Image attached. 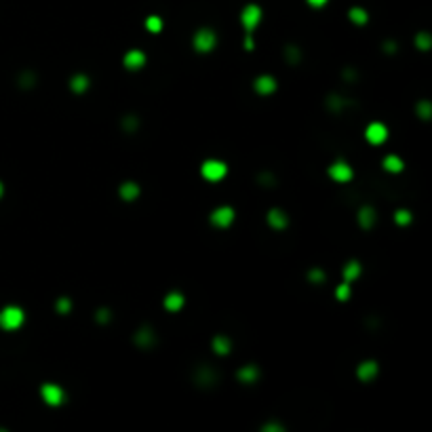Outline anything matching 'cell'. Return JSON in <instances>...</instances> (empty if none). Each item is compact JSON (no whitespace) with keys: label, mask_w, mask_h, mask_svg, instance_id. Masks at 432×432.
Listing matches in <instances>:
<instances>
[{"label":"cell","mask_w":432,"mask_h":432,"mask_svg":"<svg viewBox=\"0 0 432 432\" xmlns=\"http://www.w3.org/2000/svg\"><path fill=\"white\" fill-rule=\"evenodd\" d=\"M266 221H268V226L272 228V230H285L287 226H289V217H287V213L283 211V209H278V207H272L270 211H268V215H266Z\"/></svg>","instance_id":"cell-10"},{"label":"cell","mask_w":432,"mask_h":432,"mask_svg":"<svg viewBox=\"0 0 432 432\" xmlns=\"http://www.w3.org/2000/svg\"><path fill=\"white\" fill-rule=\"evenodd\" d=\"M411 213L407 211V209H396L394 211V221L398 226H407V224H411Z\"/></svg>","instance_id":"cell-25"},{"label":"cell","mask_w":432,"mask_h":432,"mask_svg":"<svg viewBox=\"0 0 432 432\" xmlns=\"http://www.w3.org/2000/svg\"><path fill=\"white\" fill-rule=\"evenodd\" d=\"M348 19H350L354 25H365L369 21V13L363 7H352L348 11Z\"/></svg>","instance_id":"cell-20"},{"label":"cell","mask_w":432,"mask_h":432,"mask_svg":"<svg viewBox=\"0 0 432 432\" xmlns=\"http://www.w3.org/2000/svg\"><path fill=\"white\" fill-rule=\"evenodd\" d=\"M137 124H139V120L133 114L124 116V120H122V127H124V131H127V133H135L137 131Z\"/></svg>","instance_id":"cell-28"},{"label":"cell","mask_w":432,"mask_h":432,"mask_svg":"<svg viewBox=\"0 0 432 432\" xmlns=\"http://www.w3.org/2000/svg\"><path fill=\"white\" fill-rule=\"evenodd\" d=\"M350 295H352L350 283H344V281H342V285H338V289H336V297H338L340 302H348V300H350Z\"/></svg>","instance_id":"cell-23"},{"label":"cell","mask_w":432,"mask_h":432,"mask_svg":"<svg viewBox=\"0 0 432 432\" xmlns=\"http://www.w3.org/2000/svg\"><path fill=\"white\" fill-rule=\"evenodd\" d=\"M184 304H186V297H184L182 291H169V293L162 297L164 310H169V312H179L184 308Z\"/></svg>","instance_id":"cell-11"},{"label":"cell","mask_w":432,"mask_h":432,"mask_svg":"<svg viewBox=\"0 0 432 432\" xmlns=\"http://www.w3.org/2000/svg\"><path fill=\"white\" fill-rule=\"evenodd\" d=\"M95 320L97 323H110V320H112V310H108V308H99L95 312Z\"/></svg>","instance_id":"cell-29"},{"label":"cell","mask_w":432,"mask_h":432,"mask_svg":"<svg viewBox=\"0 0 432 432\" xmlns=\"http://www.w3.org/2000/svg\"><path fill=\"white\" fill-rule=\"evenodd\" d=\"M43 398L47 403H51V405H59V403L63 401V390L59 386H55V384H45L43 386Z\"/></svg>","instance_id":"cell-15"},{"label":"cell","mask_w":432,"mask_h":432,"mask_svg":"<svg viewBox=\"0 0 432 432\" xmlns=\"http://www.w3.org/2000/svg\"><path fill=\"white\" fill-rule=\"evenodd\" d=\"M386 51H388V53H392V51H396V49H394V45H392V43H388V45H386Z\"/></svg>","instance_id":"cell-36"},{"label":"cell","mask_w":432,"mask_h":432,"mask_svg":"<svg viewBox=\"0 0 432 432\" xmlns=\"http://www.w3.org/2000/svg\"><path fill=\"white\" fill-rule=\"evenodd\" d=\"M148 57H146V53L144 51H139V49H131L124 53V57H122V65L127 68V70H142L146 65Z\"/></svg>","instance_id":"cell-9"},{"label":"cell","mask_w":432,"mask_h":432,"mask_svg":"<svg viewBox=\"0 0 432 432\" xmlns=\"http://www.w3.org/2000/svg\"><path fill=\"white\" fill-rule=\"evenodd\" d=\"M382 167H384V169H386L388 173H398V171H403V167H405V162H403V158H401V156H396V154H388V156H384Z\"/></svg>","instance_id":"cell-19"},{"label":"cell","mask_w":432,"mask_h":432,"mask_svg":"<svg viewBox=\"0 0 432 432\" xmlns=\"http://www.w3.org/2000/svg\"><path fill=\"white\" fill-rule=\"evenodd\" d=\"M211 348L217 352V354H228L232 350V340L224 333H217V336L211 340Z\"/></svg>","instance_id":"cell-16"},{"label":"cell","mask_w":432,"mask_h":432,"mask_svg":"<svg viewBox=\"0 0 432 432\" xmlns=\"http://www.w3.org/2000/svg\"><path fill=\"white\" fill-rule=\"evenodd\" d=\"M201 175L207 182H221L228 175V164L219 158H207L201 164Z\"/></svg>","instance_id":"cell-2"},{"label":"cell","mask_w":432,"mask_h":432,"mask_svg":"<svg viewBox=\"0 0 432 432\" xmlns=\"http://www.w3.org/2000/svg\"><path fill=\"white\" fill-rule=\"evenodd\" d=\"M415 47L422 49V51H428V49L432 47L430 34H428V32H420V34H417V36H415Z\"/></svg>","instance_id":"cell-24"},{"label":"cell","mask_w":432,"mask_h":432,"mask_svg":"<svg viewBox=\"0 0 432 432\" xmlns=\"http://www.w3.org/2000/svg\"><path fill=\"white\" fill-rule=\"evenodd\" d=\"M118 194H120V198L122 201H127V203H133L139 198V194H142V188H139L137 182H122L120 188H118Z\"/></svg>","instance_id":"cell-13"},{"label":"cell","mask_w":432,"mask_h":432,"mask_svg":"<svg viewBox=\"0 0 432 432\" xmlns=\"http://www.w3.org/2000/svg\"><path fill=\"white\" fill-rule=\"evenodd\" d=\"M234 217H236V211H234L230 205H219V207H215L213 211H211V215H209V221H211L215 228L226 230V228H230L234 224Z\"/></svg>","instance_id":"cell-4"},{"label":"cell","mask_w":432,"mask_h":432,"mask_svg":"<svg viewBox=\"0 0 432 432\" xmlns=\"http://www.w3.org/2000/svg\"><path fill=\"white\" fill-rule=\"evenodd\" d=\"M0 196H3V184H0Z\"/></svg>","instance_id":"cell-37"},{"label":"cell","mask_w":432,"mask_h":432,"mask_svg":"<svg viewBox=\"0 0 432 432\" xmlns=\"http://www.w3.org/2000/svg\"><path fill=\"white\" fill-rule=\"evenodd\" d=\"M329 106H331L333 110H336V112H340V108H342V106H346V102L342 99L340 95H329Z\"/></svg>","instance_id":"cell-30"},{"label":"cell","mask_w":432,"mask_h":432,"mask_svg":"<svg viewBox=\"0 0 432 432\" xmlns=\"http://www.w3.org/2000/svg\"><path fill=\"white\" fill-rule=\"evenodd\" d=\"M306 3H308L310 7H314V9H320V7H325L329 0H306Z\"/></svg>","instance_id":"cell-35"},{"label":"cell","mask_w":432,"mask_h":432,"mask_svg":"<svg viewBox=\"0 0 432 432\" xmlns=\"http://www.w3.org/2000/svg\"><path fill=\"white\" fill-rule=\"evenodd\" d=\"M243 47H245V51H253V49H255V43H253V38H251V34H247V36H245Z\"/></svg>","instance_id":"cell-34"},{"label":"cell","mask_w":432,"mask_h":432,"mask_svg":"<svg viewBox=\"0 0 432 432\" xmlns=\"http://www.w3.org/2000/svg\"><path fill=\"white\" fill-rule=\"evenodd\" d=\"M308 281L314 283V285H323L327 281V274H325V270H320V268H312L308 272Z\"/></svg>","instance_id":"cell-26"},{"label":"cell","mask_w":432,"mask_h":432,"mask_svg":"<svg viewBox=\"0 0 432 432\" xmlns=\"http://www.w3.org/2000/svg\"><path fill=\"white\" fill-rule=\"evenodd\" d=\"M375 373H378V365H375L373 360H367V363H360V367H358V375H360L363 380L373 378Z\"/></svg>","instance_id":"cell-21"},{"label":"cell","mask_w":432,"mask_h":432,"mask_svg":"<svg viewBox=\"0 0 432 432\" xmlns=\"http://www.w3.org/2000/svg\"><path fill=\"white\" fill-rule=\"evenodd\" d=\"M55 310H57L59 314H68L70 310H72V300H70V297H59L57 302H55Z\"/></svg>","instance_id":"cell-27"},{"label":"cell","mask_w":432,"mask_h":432,"mask_svg":"<svg viewBox=\"0 0 432 432\" xmlns=\"http://www.w3.org/2000/svg\"><path fill=\"white\" fill-rule=\"evenodd\" d=\"M156 342V333L152 331L150 327H142L137 333H135V344H139L142 348H148V346H152Z\"/></svg>","instance_id":"cell-18"},{"label":"cell","mask_w":432,"mask_h":432,"mask_svg":"<svg viewBox=\"0 0 432 432\" xmlns=\"http://www.w3.org/2000/svg\"><path fill=\"white\" fill-rule=\"evenodd\" d=\"M261 17H263V13H261V9H259V5H247V7H243V11H241V23H243V27H245V32L247 34H251L255 30V27L261 23Z\"/></svg>","instance_id":"cell-5"},{"label":"cell","mask_w":432,"mask_h":432,"mask_svg":"<svg viewBox=\"0 0 432 432\" xmlns=\"http://www.w3.org/2000/svg\"><path fill=\"white\" fill-rule=\"evenodd\" d=\"M146 30L148 32H152V34H158L160 30H162V19L158 17V15H150L148 19H146Z\"/></svg>","instance_id":"cell-22"},{"label":"cell","mask_w":432,"mask_h":432,"mask_svg":"<svg viewBox=\"0 0 432 432\" xmlns=\"http://www.w3.org/2000/svg\"><path fill=\"white\" fill-rule=\"evenodd\" d=\"M417 112H420V116H422V118H430L432 108H430V104H428V102H420V104H417Z\"/></svg>","instance_id":"cell-31"},{"label":"cell","mask_w":432,"mask_h":432,"mask_svg":"<svg viewBox=\"0 0 432 432\" xmlns=\"http://www.w3.org/2000/svg\"><path fill=\"white\" fill-rule=\"evenodd\" d=\"M375 221H378V215H375V209L365 205L358 209V226L363 230H371L375 226Z\"/></svg>","instance_id":"cell-12"},{"label":"cell","mask_w":432,"mask_h":432,"mask_svg":"<svg viewBox=\"0 0 432 432\" xmlns=\"http://www.w3.org/2000/svg\"><path fill=\"white\" fill-rule=\"evenodd\" d=\"M253 89H255V93H257V95L268 97V95L276 93L278 82H276V78H274V76H270V74H261V76H257V78L253 80Z\"/></svg>","instance_id":"cell-8"},{"label":"cell","mask_w":432,"mask_h":432,"mask_svg":"<svg viewBox=\"0 0 432 432\" xmlns=\"http://www.w3.org/2000/svg\"><path fill=\"white\" fill-rule=\"evenodd\" d=\"M329 177L333 179V182H338V184H348V182H352V177H354V171H352V167L348 164L346 160H333L329 164V169H327Z\"/></svg>","instance_id":"cell-6"},{"label":"cell","mask_w":432,"mask_h":432,"mask_svg":"<svg viewBox=\"0 0 432 432\" xmlns=\"http://www.w3.org/2000/svg\"><path fill=\"white\" fill-rule=\"evenodd\" d=\"M365 139L371 146H382L386 139H388V127L384 122H369L367 129H365Z\"/></svg>","instance_id":"cell-7"},{"label":"cell","mask_w":432,"mask_h":432,"mask_svg":"<svg viewBox=\"0 0 432 432\" xmlns=\"http://www.w3.org/2000/svg\"><path fill=\"white\" fill-rule=\"evenodd\" d=\"M192 47L196 53H211L217 47V34L211 27H201L192 36Z\"/></svg>","instance_id":"cell-1"},{"label":"cell","mask_w":432,"mask_h":432,"mask_svg":"<svg viewBox=\"0 0 432 432\" xmlns=\"http://www.w3.org/2000/svg\"><path fill=\"white\" fill-rule=\"evenodd\" d=\"M287 61H289V63H297V61H300V51H297V47H289V49H287Z\"/></svg>","instance_id":"cell-33"},{"label":"cell","mask_w":432,"mask_h":432,"mask_svg":"<svg viewBox=\"0 0 432 432\" xmlns=\"http://www.w3.org/2000/svg\"><path fill=\"white\" fill-rule=\"evenodd\" d=\"M89 85H91V80H89L87 74H74L70 78V89H72V93H76V95H82L89 89Z\"/></svg>","instance_id":"cell-17"},{"label":"cell","mask_w":432,"mask_h":432,"mask_svg":"<svg viewBox=\"0 0 432 432\" xmlns=\"http://www.w3.org/2000/svg\"><path fill=\"white\" fill-rule=\"evenodd\" d=\"M23 320H25V314L19 306H7V308H3V312H0V327L7 331L19 329L23 325Z\"/></svg>","instance_id":"cell-3"},{"label":"cell","mask_w":432,"mask_h":432,"mask_svg":"<svg viewBox=\"0 0 432 432\" xmlns=\"http://www.w3.org/2000/svg\"><path fill=\"white\" fill-rule=\"evenodd\" d=\"M255 375H257V369H255L253 365H249V367H243V369H241V378H243V380H253Z\"/></svg>","instance_id":"cell-32"},{"label":"cell","mask_w":432,"mask_h":432,"mask_svg":"<svg viewBox=\"0 0 432 432\" xmlns=\"http://www.w3.org/2000/svg\"><path fill=\"white\" fill-rule=\"evenodd\" d=\"M363 274V266L356 261V259H350V261H346V266L342 270V278H344V283H354L356 278Z\"/></svg>","instance_id":"cell-14"}]
</instances>
